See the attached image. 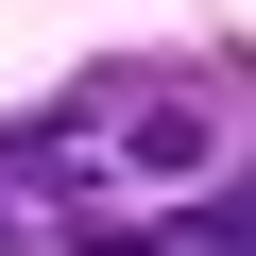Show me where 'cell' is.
<instances>
[{
  "mask_svg": "<svg viewBox=\"0 0 256 256\" xmlns=\"http://www.w3.org/2000/svg\"><path fill=\"white\" fill-rule=\"evenodd\" d=\"M102 256H256V171L222 154V171H188V188H154V205H120Z\"/></svg>",
  "mask_w": 256,
  "mask_h": 256,
  "instance_id": "cell-1",
  "label": "cell"
}]
</instances>
